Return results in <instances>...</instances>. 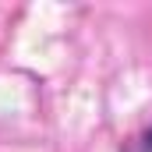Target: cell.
<instances>
[{"instance_id": "6da1fadb", "label": "cell", "mask_w": 152, "mask_h": 152, "mask_svg": "<svg viewBox=\"0 0 152 152\" xmlns=\"http://www.w3.org/2000/svg\"><path fill=\"white\" fill-rule=\"evenodd\" d=\"M127 152H152V127H149V131H142V134L127 145Z\"/></svg>"}]
</instances>
